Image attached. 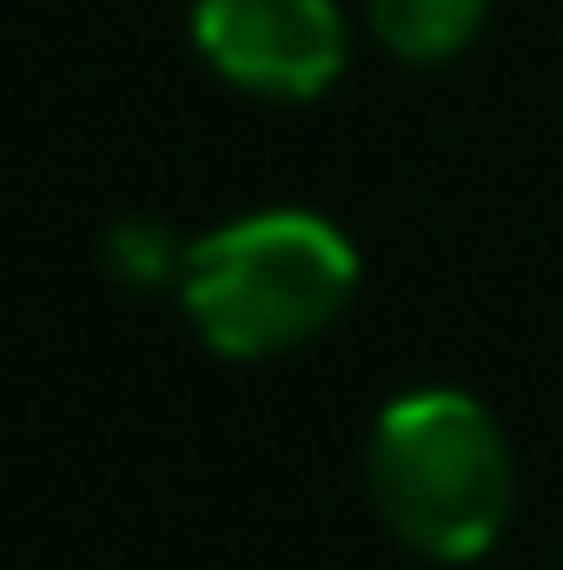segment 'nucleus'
<instances>
[{
  "label": "nucleus",
  "instance_id": "f257e3e1",
  "mask_svg": "<svg viewBox=\"0 0 563 570\" xmlns=\"http://www.w3.org/2000/svg\"><path fill=\"white\" fill-rule=\"evenodd\" d=\"M172 292L219 358L253 365L312 345L352 305L358 253L332 219L305 206H273L192 239Z\"/></svg>",
  "mask_w": 563,
  "mask_h": 570
},
{
  "label": "nucleus",
  "instance_id": "f03ea898",
  "mask_svg": "<svg viewBox=\"0 0 563 570\" xmlns=\"http://www.w3.org/2000/svg\"><path fill=\"white\" fill-rule=\"evenodd\" d=\"M365 491L378 524L424 564H471L504 538L517 498L504 425L471 392H405L372 419Z\"/></svg>",
  "mask_w": 563,
  "mask_h": 570
},
{
  "label": "nucleus",
  "instance_id": "7ed1b4c3",
  "mask_svg": "<svg viewBox=\"0 0 563 570\" xmlns=\"http://www.w3.org/2000/svg\"><path fill=\"white\" fill-rule=\"evenodd\" d=\"M192 47L226 87L259 100H318L352 53L338 0H199Z\"/></svg>",
  "mask_w": 563,
  "mask_h": 570
},
{
  "label": "nucleus",
  "instance_id": "20e7f679",
  "mask_svg": "<svg viewBox=\"0 0 563 570\" xmlns=\"http://www.w3.org/2000/svg\"><path fill=\"white\" fill-rule=\"evenodd\" d=\"M365 13H372V33L385 53H398L412 67H437L477 40L491 0H365Z\"/></svg>",
  "mask_w": 563,
  "mask_h": 570
},
{
  "label": "nucleus",
  "instance_id": "39448f33",
  "mask_svg": "<svg viewBox=\"0 0 563 570\" xmlns=\"http://www.w3.org/2000/svg\"><path fill=\"white\" fill-rule=\"evenodd\" d=\"M107 259H113V273L127 285H179L186 246H179L166 226H152V219H127V226L113 233Z\"/></svg>",
  "mask_w": 563,
  "mask_h": 570
}]
</instances>
